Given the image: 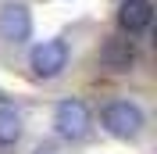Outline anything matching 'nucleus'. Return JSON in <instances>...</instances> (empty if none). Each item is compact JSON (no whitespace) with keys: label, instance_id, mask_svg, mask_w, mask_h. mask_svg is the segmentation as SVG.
<instances>
[{"label":"nucleus","instance_id":"nucleus-1","mask_svg":"<svg viewBox=\"0 0 157 154\" xmlns=\"http://www.w3.org/2000/svg\"><path fill=\"white\" fill-rule=\"evenodd\" d=\"M100 122H104V129H107L111 136L132 140V136H139V129H143V111H139V104H132V100H111V104L104 107Z\"/></svg>","mask_w":157,"mask_h":154},{"label":"nucleus","instance_id":"nucleus-2","mask_svg":"<svg viewBox=\"0 0 157 154\" xmlns=\"http://www.w3.org/2000/svg\"><path fill=\"white\" fill-rule=\"evenodd\" d=\"M29 65H32V72L39 79L61 75L68 68V43L64 39H43V43H36L32 54H29Z\"/></svg>","mask_w":157,"mask_h":154},{"label":"nucleus","instance_id":"nucleus-3","mask_svg":"<svg viewBox=\"0 0 157 154\" xmlns=\"http://www.w3.org/2000/svg\"><path fill=\"white\" fill-rule=\"evenodd\" d=\"M54 129H57L64 140H82L89 133V107L86 100H61L54 107Z\"/></svg>","mask_w":157,"mask_h":154},{"label":"nucleus","instance_id":"nucleus-4","mask_svg":"<svg viewBox=\"0 0 157 154\" xmlns=\"http://www.w3.org/2000/svg\"><path fill=\"white\" fill-rule=\"evenodd\" d=\"M32 36V14L25 4H4L0 7V39L4 43H25Z\"/></svg>","mask_w":157,"mask_h":154},{"label":"nucleus","instance_id":"nucleus-5","mask_svg":"<svg viewBox=\"0 0 157 154\" xmlns=\"http://www.w3.org/2000/svg\"><path fill=\"white\" fill-rule=\"evenodd\" d=\"M150 22H154V4H150V0H121V7H118V25H121V32L136 36V32L150 29Z\"/></svg>","mask_w":157,"mask_h":154},{"label":"nucleus","instance_id":"nucleus-6","mask_svg":"<svg viewBox=\"0 0 157 154\" xmlns=\"http://www.w3.org/2000/svg\"><path fill=\"white\" fill-rule=\"evenodd\" d=\"M100 61H104L107 68H114V72H125V68H132V61H136L132 39H125V36L107 39V43L100 47Z\"/></svg>","mask_w":157,"mask_h":154},{"label":"nucleus","instance_id":"nucleus-7","mask_svg":"<svg viewBox=\"0 0 157 154\" xmlns=\"http://www.w3.org/2000/svg\"><path fill=\"white\" fill-rule=\"evenodd\" d=\"M21 140V115L14 107H0V147H11Z\"/></svg>","mask_w":157,"mask_h":154}]
</instances>
